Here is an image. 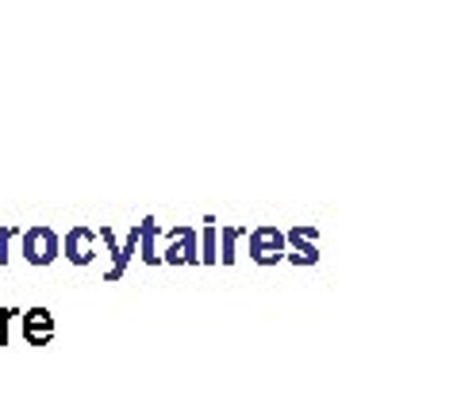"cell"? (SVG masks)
Instances as JSON below:
<instances>
[{"label":"cell","instance_id":"1","mask_svg":"<svg viewBox=\"0 0 461 415\" xmlns=\"http://www.w3.org/2000/svg\"><path fill=\"white\" fill-rule=\"evenodd\" d=\"M16 242H20V257L27 266H54L62 257V235L47 223L27 227V231H20Z\"/></svg>","mask_w":461,"mask_h":415},{"label":"cell","instance_id":"2","mask_svg":"<svg viewBox=\"0 0 461 415\" xmlns=\"http://www.w3.org/2000/svg\"><path fill=\"white\" fill-rule=\"evenodd\" d=\"M285 254H288V247H285L281 227L258 223V227L247 231V257L254 266H277V262H285Z\"/></svg>","mask_w":461,"mask_h":415},{"label":"cell","instance_id":"3","mask_svg":"<svg viewBox=\"0 0 461 415\" xmlns=\"http://www.w3.org/2000/svg\"><path fill=\"white\" fill-rule=\"evenodd\" d=\"M162 266H196L200 262V239H196V227L181 223V227H169L162 231Z\"/></svg>","mask_w":461,"mask_h":415},{"label":"cell","instance_id":"4","mask_svg":"<svg viewBox=\"0 0 461 415\" xmlns=\"http://www.w3.org/2000/svg\"><path fill=\"white\" fill-rule=\"evenodd\" d=\"M285 262L288 266H315L320 262V227L315 223H296L285 231Z\"/></svg>","mask_w":461,"mask_h":415},{"label":"cell","instance_id":"5","mask_svg":"<svg viewBox=\"0 0 461 415\" xmlns=\"http://www.w3.org/2000/svg\"><path fill=\"white\" fill-rule=\"evenodd\" d=\"M62 257L69 266H93L100 257V239L89 223H77L62 235Z\"/></svg>","mask_w":461,"mask_h":415},{"label":"cell","instance_id":"6","mask_svg":"<svg viewBox=\"0 0 461 415\" xmlns=\"http://www.w3.org/2000/svg\"><path fill=\"white\" fill-rule=\"evenodd\" d=\"M20 335H23V342H32V347H47V342L54 338V316L47 308L20 311Z\"/></svg>","mask_w":461,"mask_h":415},{"label":"cell","instance_id":"7","mask_svg":"<svg viewBox=\"0 0 461 415\" xmlns=\"http://www.w3.org/2000/svg\"><path fill=\"white\" fill-rule=\"evenodd\" d=\"M139 257L147 266H162V223L154 216L139 223Z\"/></svg>","mask_w":461,"mask_h":415},{"label":"cell","instance_id":"8","mask_svg":"<svg viewBox=\"0 0 461 415\" xmlns=\"http://www.w3.org/2000/svg\"><path fill=\"white\" fill-rule=\"evenodd\" d=\"M196 239H200V262L204 266L220 262V227H215V216L204 220V227L196 231Z\"/></svg>","mask_w":461,"mask_h":415},{"label":"cell","instance_id":"9","mask_svg":"<svg viewBox=\"0 0 461 415\" xmlns=\"http://www.w3.org/2000/svg\"><path fill=\"white\" fill-rule=\"evenodd\" d=\"M242 239H247V227H220V266H235Z\"/></svg>","mask_w":461,"mask_h":415},{"label":"cell","instance_id":"10","mask_svg":"<svg viewBox=\"0 0 461 415\" xmlns=\"http://www.w3.org/2000/svg\"><path fill=\"white\" fill-rule=\"evenodd\" d=\"M16 239H20L16 223H0V266L12 262V247H16Z\"/></svg>","mask_w":461,"mask_h":415},{"label":"cell","instance_id":"11","mask_svg":"<svg viewBox=\"0 0 461 415\" xmlns=\"http://www.w3.org/2000/svg\"><path fill=\"white\" fill-rule=\"evenodd\" d=\"M16 323H20L16 308H0V347H8V342H12V335H16Z\"/></svg>","mask_w":461,"mask_h":415}]
</instances>
